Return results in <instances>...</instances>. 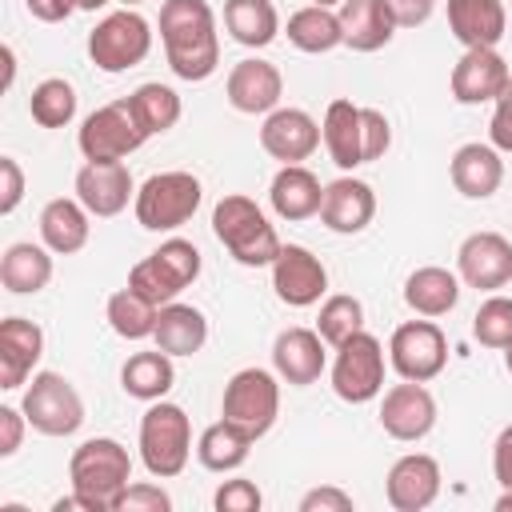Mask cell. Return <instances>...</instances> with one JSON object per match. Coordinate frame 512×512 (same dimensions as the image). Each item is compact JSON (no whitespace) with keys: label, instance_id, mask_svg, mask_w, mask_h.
Returning <instances> with one entry per match:
<instances>
[{"label":"cell","instance_id":"6da1fadb","mask_svg":"<svg viewBox=\"0 0 512 512\" xmlns=\"http://www.w3.org/2000/svg\"><path fill=\"white\" fill-rule=\"evenodd\" d=\"M160 44L172 76L200 84L220 68L216 12L208 0H164L160 4Z\"/></svg>","mask_w":512,"mask_h":512},{"label":"cell","instance_id":"7a4b0ae2","mask_svg":"<svg viewBox=\"0 0 512 512\" xmlns=\"http://www.w3.org/2000/svg\"><path fill=\"white\" fill-rule=\"evenodd\" d=\"M212 236L244 268H272V260L284 248L276 228H272V220L264 216V208L252 196H240V192H228V196L216 200V208H212Z\"/></svg>","mask_w":512,"mask_h":512},{"label":"cell","instance_id":"3957f363","mask_svg":"<svg viewBox=\"0 0 512 512\" xmlns=\"http://www.w3.org/2000/svg\"><path fill=\"white\" fill-rule=\"evenodd\" d=\"M68 480H72V492H80L96 512H112L120 492L132 484V456L120 440L92 436L72 452Z\"/></svg>","mask_w":512,"mask_h":512},{"label":"cell","instance_id":"277c9868","mask_svg":"<svg viewBox=\"0 0 512 512\" xmlns=\"http://www.w3.org/2000/svg\"><path fill=\"white\" fill-rule=\"evenodd\" d=\"M192 456V424L188 412L172 400H152L148 412L140 416V460L148 476L172 480L188 468Z\"/></svg>","mask_w":512,"mask_h":512},{"label":"cell","instance_id":"5b68a950","mask_svg":"<svg viewBox=\"0 0 512 512\" xmlns=\"http://www.w3.org/2000/svg\"><path fill=\"white\" fill-rule=\"evenodd\" d=\"M196 276H200V248L184 236H168L156 252H148L128 268V288L164 308L188 284H196Z\"/></svg>","mask_w":512,"mask_h":512},{"label":"cell","instance_id":"8992f818","mask_svg":"<svg viewBox=\"0 0 512 512\" xmlns=\"http://www.w3.org/2000/svg\"><path fill=\"white\" fill-rule=\"evenodd\" d=\"M204 200V188L192 172H156L148 176L140 188H136V200H132V212H136V224L148 228V232H176L180 224H188L196 216Z\"/></svg>","mask_w":512,"mask_h":512},{"label":"cell","instance_id":"52a82bcc","mask_svg":"<svg viewBox=\"0 0 512 512\" xmlns=\"http://www.w3.org/2000/svg\"><path fill=\"white\" fill-rule=\"evenodd\" d=\"M220 416L240 424L252 440L268 436L276 416H280V376L268 368H240L224 384L220 396Z\"/></svg>","mask_w":512,"mask_h":512},{"label":"cell","instance_id":"ba28073f","mask_svg":"<svg viewBox=\"0 0 512 512\" xmlns=\"http://www.w3.org/2000/svg\"><path fill=\"white\" fill-rule=\"evenodd\" d=\"M20 408L28 416V428H36L40 436H72L84 424V400L60 372H32Z\"/></svg>","mask_w":512,"mask_h":512},{"label":"cell","instance_id":"9c48e42d","mask_svg":"<svg viewBox=\"0 0 512 512\" xmlns=\"http://www.w3.org/2000/svg\"><path fill=\"white\" fill-rule=\"evenodd\" d=\"M152 52V24L136 12V8H120L108 12L92 32H88V56L100 72L116 76L136 68L144 56Z\"/></svg>","mask_w":512,"mask_h":512},{"label":"cell","instance_id":"30bf717a","mask_svg":"<svg viewBox=\"0 0 512 512\" xmlns=\"http://www.w3.org/2000/svg\"><path fill=\"white\" fill-rule=\"evenodd\" d=\"M336 360H332V392L344 400V404H368L384 392V344L372 336V332H356L348 336L340 348H332Z\"/></svg>","mask_w":512,"mask_h":512},{"label":"cell","instance_id":"8fae6325","mask_svg":"<svg viewBox=\"0 0 512 512\" xmlns=\"http://www.w3.org/2000/svg\"><path fill=\"white\" fill-rule=\"evenodd\" d=\"M388 364L400 380H436L448 364V336L436 320H404L388 340Z\"/></svg>","mask_w":512,"mask_h":512},{"label":"cell","instance_id":"7c38bea8","mask_svg":"<svg viewBox=\"0 0 512 512\" xmlns=\"http://www.w3.org/2000/svg\"><path fill=\"white\" fill-rule=\"evenodd\" d=\"M144 140H148V132L140 128L128 96L124 100H112V104H104L96 112H88L84 124H80V132H76V144H80L84 160H124Z\"/></svg>","mask_w":512,"mask_h":512},{"label":"cell","instance_id":"4fadbf2b","mask_svg":"<svg viewBox=\"0 0 512 512\" xmlns=\"http://www.w3.org/2000/svg\"><path fill=\"white\" fill-rule=\"evenodd\" d=\"M272 288L288 308H312L328 292V268L304 244H284L272 260Z\"/></svg>","mask_w":512,"mask_h":512},{"label":"cell","instance_id":"5bb4252c","mask_svg":"<svg viewBox=\"0 0 512 512\" xmlns=\"http://www.w3.org/2000/svg\"><path fill=\"white\" fill-rule=\"evenodd\" d=\"M456 276L468 288L496 292L512 280V240L500 232H472L456 248Z\"/></svg>","mask_w":512,"mask_h":512},{"label":"cell","instance_id":"9a60e30c","mask_svg":"<svg viewBox=\"0 0 512 512\" xmlns=\"http://www.w3.org/2000/svg\"><path fill=\"white\" fill-rule=\"evenodd\" d=\"M380 428L400 444L424 440L436 428V396L420 380L392 384L380 400Z\"/></svg>","mask_w":512,"mask_h":512},{"label":"cell","instance_id":"2e32d148","mask_svg":"<svg viewBox=\"0 0 512 512\" xmlns=\"http://www.w3.org/2000/svg\"><path fill=\"white\" fill-rule=\"evenodd\" d=\"M508 80H512L508 60L496 48H464V56L452 64L448 88H452L456 104L472 108V104H496V96L508 88Z\"/></svg>","mask_w":512,"mask_h":512},{"label":"cell","instance_id":"e0dca14e","mask_svg":"<svg viewBox=\"0 0 512 512\" xmlns=\"http://www.w3.org/2000/svg\"><path fill=\"white\" fill-rule=\"evenodd\" d=\"M76 200L96 220H108V216H120L136 200V180L124 160H88L76 172Z\"/></svg>","mask_w":512,"mask_h":512},{"label":"cell","instance_id":"ac0fdd59","mask_svg":"<svg viewBox=\"0 0 512 512\" xmlns=\"http://www.w3.org/2000/svg\"><path fill=\"white\" fill-rule=\"evenodd\" d=\"M224 96L236 112L244 116H268L272 108H280V96H284V76L272 60H260V56H248L240 64H232L228 80H224Z\"/></svg>","mask_w":512,"mask_h":512},{"label":"cell","instance_id":"d6986e66","mask_svg":"<svg viewBox=\"0 0 512 512\" xmlns=\"http://www.w3.org/2000/svg\"><path fill=\"white\" fill-rule=\"evenodd\" d=\"M320 140V124L304 108H272L260 124V148L280 164H304Z\"/></svg>","mask_w":512,"mask_h":512},{"label":"cell","instance_id":"ffe728a7","mask_svg":"<svg viewBox=\"0 0 512 512\" xmlns=\"http://www.w3.org/2000/svg\"><path fill=\"white\" fill-rule=\"evenodd\" d=\"M324 348L328 344H324V336L316 328H284L272 340V372L292 388H308L328 368V352Z\"/></svg>","mask_w":512,"mask_h":512},{"label":"cell","instance_id":"44dd1931","mask_svg":"<svg viewBox=\"0 0 512 512\" xmlns=\"http://www.w3.org/2000/svg\"><path fill=\"white\" fill-rule=\"evenodd\" d=\"M440 464L436 456L428 452H408L400 456L392 468H388V480H384V496L396 512H424L436 496H440Z\"/></svg>","mask_w":512,"mask_h":512},{"label":"cell","instance_id":"7402d4cb","mask_svg":"<svg viewBox=\"0 0 512 512\" xmlns=\"http://www.w3.org/2000/svg\"><path fill=\"white\" fill-rule=\"evenodd\" d=\"M376 216V192L368 180L356 176H336L324 184V204H320V224L336 236H356L372 224Z\"/></svg>","mask_w":512,"mask_h":512},{"label":"cell","instance_id":"603a6c76","mask_svg":"<svg viewBox=\"0 0 512 512\" xmlns=\"http://www.w3.org/2000/svg\"><path fill=\"white\" fill-rule=\"evenodd\" d=\"M40 356H44V328L24 316H4L0 320V388L12 392L28 384Z\"/></svg>","mask_w":512,"mask_h":512},{"label":"cell","instance_id":"cb8c5ba5","mask_svg":"<svg viewBox=\"0 0 512 512\" xmlns=\"http://www.w3.org/2000/svg\"><path fill=\"white\" fill-rule=\"evenodd\" d=\"M448 176H452V188L468 200H488L496 196V188L504 184V152L488 140H468L452 152L448 160Z\"/></svg>","mask_w":512,"mask_h":512},{"label":"cell","instance_id":"d4e9b609","mask_svg":"<svg viewBox=\"0 0 512 512\" xmlns=\"http://www.w3.org/2000/svg\"><path fill=\"white\" fill-rule=\"evenodd\" d=\"M320 136H324V148L340 172H352L364 164V108L360 104H352L344 96L328 100L324 120H320Z\"/></svg>","mask_w":512,"mask_h":512},{"label":"cell","instance_id":"484cf974","mask_svg":"<svg viewBox=\"0 0 512 512\" xmlns=\"http://www.w3.org/2000/svg\"><path fill=\"white\" fill-rule=\"evenodd\" d=\"M268 204L280 220H308V216H320V204H324V184L312 168L304 164H280V172L272 176L268 184Z\"/></svg>","mask_w":512,"mask_h":512},{"label":"cell","instance_id":"4316f807","mask_svg":"<svg viewBox=\"0 0 512 512\" xmlns=\"http://www.w3.org/2000/svg\"><path fill=\"white\" fill-rule=\"evenodd\" d=\"M504 0H448V32L464 48H496L504 40Z\"/></svg>","mask_w":512,"mask_h":512},{"label":"cell","instance_id":"83f0119b","mask_svg":"<svg viewBox=\"0 0 512 512\" xmlns=\"http://www.w3.org/2000/svg\"><path fill=\"white\" fill-rule=\"evenodd\" d=\"M88 232H92V212L76 196H56L40 208V240L56 256L80 252L88 244Z\"/></svg>","mask_w":512,"mask_h":512},{"label":"cell","instance_id":"f1b7e54d","mask_svg":"<svg viewBox=\"0 0 512 512\" xmlns=\"http://www.w3.org/2000/svg\"><path fill=\"white\" fill-rule=\"evenodd\" d=\"M52 248L40 240V244H32V240H16V244H8L4 248V256H0V284L12 292V296H36L40 288H48V280H52Z\"/></svg>","mask_w":512,"mask_h":512},{"label":"cell","instance_id":"f546056e","mask_svg":"<svg viewBox=\"0 0 512 512\" xmlns=\"http://www.w3.org/2000/svg\"><path fill=\"white\" fill-rule=\"evenodd\" d=\"M336 12H340L344 44L352 52H380L396 36V20L384 0H344Z\"/></svg>","mask_w":512,"mask_h":512},{"label":"cell","instance_id":"4dcf8cb0","mask_svg":"<svg viewBox=\"0 0 512 512\" xmlns=\"http://www.w3.org/2000/svg\"><path fill=\"white\" fill-rule=\"evenodd\" d=\"M460 300V276L440 268V264H424L416 268L408 280H404V304L416 312V316H448Z\"/></svg>","mask_w":512,"mask_h":512},{"label":"cell","instance_id":"1f68e13d","mask_svg":"<svg viewBox=\"0 0 512 512\" xmlns=\"http://www.w3.org/2000/svg\"><path fill=\"white\" fill-rule=\"evenodd\" d=\"M156 348H164L168 356H196L208 344V320L196 304H164L156 316V332H152Z\"/></svg>","mask_w":512,"mask_h":512},{"label":"cell","instance_id":"d6a6232c","mask_svg":"<svg viewBox=\"0 0 512 512\" xmlns=\"http://www.w3.org/2000/svg\"><path fill=\"white\" fill-rule=\"evenodd\" d=\"M288 44L296 52H308V56H324L332 48L344 44V28H340V12L336 8H324V4H304L288 16Z\"/></svg>","mask_w":512,"mask_h":512},{"label":"cell","instance_id":"836d02e7","mask_svg":"<svg viewBox=\"0 0 512 512\" xmlns=\"http://www.w3.org/2000/svg\"><path fill=\"white\" fill-rule=\"evenodd\" d=\"M176 384V368H172V356L164 348H152V352H132L120 368V388L132 396V400H164Z\"/></svg>","mask_w":512,"mask_h":512},{"label":"cell","instance_id":"e575fe53","mask_svg":"<svg viewBox=\"0 0 512 512\" xmlns=\"http://www.w3.org/2000/svg\"><path fill=\"white\" fill-rule=\"evenodd\" d=\"M252 436L240 428V424H232V420H216V424H208L204 432H200V440H196V460H200V468H208V472H236L244 460H248V452H252Z\"/></svg>","mask_w":512,"mask_h":512},{"label":"cell","instance_id":"d590c367","mask_svg":"<svg viewBox=\"0 0 512 512\" xmlns=\"http://www.w3.org/2000/svg\"><path fill=\"white\" fill-rule=\"evenodd\" d=\"M224 28L244 48H268L280 32L272 0H224Z\"/></svg>","mask_w":512,"mask_h":512},{"label":"cell","instance_id":"8d00e7d4","mask_svg":"<svg viewBox=\"0 0 512 512\" xmlns=\"http://www.w3.org/2000/svg\"><path fill=\"white\" fill-rule=\"evenodd\" d=\"M156 316H160V304L144 300L140 292L132 288H120L108 296V308H104V320L108 328L120 336V340H148L156 332Z\"/></svg>","mask_w":512,"mask_h":512},{"label":"cell","instance_id":"74e56055","mask_svg":"<svg viewBox=\"0 0 512 512\" xmlns=\"http://www.w3.org/2000/svg\"><path fill=\"white\" fill-rule=\"evenodd\" d=\"M128 104H132V112H136V120H140V128H144L148 136H160V132L176 128V120H180V112H184L176 88H168V84H160V80L140 84V88L128 96Z\"/></svg>","mask_w":512,"mask_h":512},{"label":"cell","instance_id":"f35d334b","mask_svg":"<svg viewBox=\"0 0 512 512\" xmlns=\"http://www.w3.org/2000/svg\"><path fill=\"white\" fill-rule=\"evenodd\" d=\"M28 112L40 128H68L76 120V88L64 76H48L32 88Z\"/></svg>","mask_w":512,"mask_h":512},{"label":"cell","instance_id":"ab89813d","mask_svg":"<svg viewBox=\"0 0 512 512\" xmlns=\"http://www.w3.org/2000/svg\"><path fill=\"white\" fill-rule=\"evenodd\" d=\"M364 328V304L348 292H332L320 300V316H316V332L324 336L328 348H340L348 336H356Z\"/></svg>","mask_w":512,"mask_h":512},{"label":"cell","instance_id":"60d3db41","mask_svg":"<svg viewBox=\"0 0 512 512\" xmlns=\"http://www.w3.org/2000/svg\"><path fill=\"white\" fill-rule=\"evenodd\" d=\"M472 336L484 348H508L512 344V296L492 292L488 300H480L476 316H472Z\"/></svg>","mask_w":512,"mask_h":512},{"label":"cell","instance_id":"b9f144b4","mask_svg":"<svg viewBox=\"0 0 512 512\" xmlns=\"http://www.w3.org/2000/svg\"><path fill=\"white\" fill-rule=\"evenodd\" d=\"M212 504H216V512H260V504H264V492H260L252 480H244V476H232V480H224V484L216 488Z\"/></svg>","mask_w":512,"mask_h":512},{"label":"cell","instance_id":"7bdbcfd3","mask_svg":"<svg viewBox=\"0 0 512 512\" xmlns=\"http://www.w3.org/2000/svg\"><path fill=\"white\" fill-rule=\"evenodd\" d=\"M168 508H172V496H168L160 484L136 480V484H128V488L120 492V500H116L112 512H168Z\"/></svg>","mask_w":512,"mask_h":512},{"label":"cell","instance_id":"ee69618b","mask_svg":"<svg viewBox=\"0 0 512 512\" xmlns=\"http://www.w3.org/2000/svg\"><path fill=\"white\" fill-rule=\"evenodd\" d=\"M392 148V124L380 108H364V164L380 160Z\"/></svg>","mask_w":512,"mask_h":512},{"label":"cell","instance_id":"f6af8a7d","mask_svg":"<svg viewBox=\"0 0 512 512\" xmlns=\"http://www.w3.org/2000/svg\"><path fill=\"white\" fill-rule=\"evenodd\" d=\"M0 216H12L24 200V168L16 164V156H0Z\"/></svg>","mask_w":512,"mask_h":512},{"label":"cell","instance_id":"bcb514c9","mask_svg":"<svg viewBox=\"0 0 512 512\" xmlns=\"http://www.w3.org/2000/svg\"><path fill=\"white\" fill-rule=\"evenodd\" d=\"M488 140H492L500 152H512V80H508V88H504V92L496 96V104H492Z\"/></svg>","mask_w":512,"mask_h":512},{"label":"cell","instance_id":"7dc6e473","mask_svg":"<svg viewBox=\"0 0 512 512\" xmlns=\"http://www.w3.org/2000/svg\"><path fill=\"white\" fill-rule=\"evenodd\" d=\"M24 428H28L24 408L0 404V456H4V460L20 452V444H24Z\"/></svg>","mask_w":512,"mask_h":512},{"label":"cell","instance_id":"c3c4849f","mask_svg":"<svg viewBox=\"0 0 512 512\" xmlns=\"http://www.w3.org/2000/svg\"><path fill=\"white\" fill-rule=\"evenodd\" d=\"M300 512H352V496L336 484H320L300 496Z\"/></svg>","mask_w":512,"mask_h":512},{"label":"cell","instance_id":"681fc988","mask_svg":"<svg viewBox=\"0 0 512 512\" xmlns=\"http://www.w3.org/2000/svg\"><path fill=\"white\" fill-rule=\"evenodd\" d=\"M384 4L392 12L396 28H420V24H428V16L436 8V0H384Z\"/></svg>","mask_w":512,"mask_h":512},{"label":"cell","instance_id":"f907efd6","mask_svg":"<svg viewBox=\"0 0 512 512\" xmlns=\"http://www.w3.org/2000/svg\"><path fill=\"white\" fill-rule=\"evenodd\" d=\"M492 476L500 480V488H512V424L500 428L492 444Z\"/></svg>","mask_w":512,"mask_h":512},{"label":"cell","instance_id":"816d5d0a","mask_svg":"<svg viewBox=\"0 0 512 512\" xmlns=\"http://www.w3.org/2000/svg\"><path fill=\"white\" fill-rule=\"evenodd\" d=\"M24 8L40 20V24H60L72 12H80V0H24Z\"/></svg>","mask_w":512,"mask_h":512},{"label":"cell","instance_id":"f5cc1de1","mask_svg":"<svg viewBox=\"0 0 512 512\" xmlns=\"http://www.w3.org/2000/svg\"><path fill=\"white\" fill-rule=\"evenodd\" d=\"M12 80H16V52L12 44H4V88H12Z\"/></svg>","mask_w":512,"mask_h":512},{"label":"cell","instance_id":"db71d44e","mask_svg":"<svg viewBox=\"0 0 512 512\" xmlns=\"http://www.w3.org/2000/svg\"><path fill=\"white\" fill-rule=\"evenodd\" d=\"M496 508H500V512H508V508H512V488H504V492L496 496Z\"/></svg>","mask_w":512,"mask_h":512},{"label":"cell","instance_id":"11a10c76","mask_svg":"<svg viewBox=\"0 0 512 512\" xmlns=\"http://www.w3.org/2000/svg\"><path fill=\"white\" fill-rule=\"evenodd\" d=\"M104 4H112V0H80V12H96V8H104Z\"/></svg>","mask_w":512,"mask_h":512},{"label":"cell","instance_id":"9f6ffc18","mask_svg":"<svg viewBox=\"0 0 512 512\" xmlns=\"http://www.w3.org/2000/svg\"><path fill=\"white\" fill-rule=\"evenodd\" d=\"M504 368H508V376H512V344L504 348Z\"/></svg>","mask_w":512,"mask_h":512},{"label":"cell","instance_id":"6f0895ef","mask_svg":"<svg viewBox=\"0 0 512 512\" xmlns=\"http://www.w3.org/2000/svg\"><path fill=\"white\" fill-rule=\"evenodd\" d=\"M312 4H324V8H332V4H344V0H312Z\"/></svg>","mask_w":512,"mask_h":512},{"label":"cell","instance_id":"680465c9","mask_svg":"<svg viewBox=\"0 0 512 512\" xmlns=\"http://www.w3.org/2000/svg\"><path fill=\"white\" fill-rule=\"evenodd\" d=\"M120 4H124V8H136V4H144V0H120Z\"/></svg>","mask_w":512,"mask_h":512}]
</instances>
